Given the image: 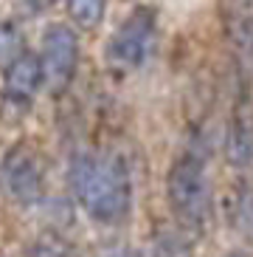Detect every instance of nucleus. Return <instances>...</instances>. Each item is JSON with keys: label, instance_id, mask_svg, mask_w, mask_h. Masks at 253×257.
Returning <instances> with one entry per match:
<instances>
[{"label": "nucleus", "instance_id": "f257e3e1", "mask_svg": "<svg viewBox=\"0 0 253 257\" xmlns=\"http://www.w3.org/2000/svg\"><path fill=\"white\" fill-rule=\"evenodd\" d=\"M74 195L98 223H121L132 212V175L118 153H84L70 170Z\"/></svg>", "mask_w": 253, "mask_h": 257}, {"label": "nucleus", "instance_id": "f03ea898", "mask_svg": "<svg viewBox=\"0 0 253 257\" xmlns=\"http://www.w3.org/2000/svg\"><path fill=\"white\" fill-rule=\"evenodd\" d=\"M166 201L183 229L206 232L211 223V181L206 161L194 153L180 156L166 175Z\"/></svg>", "mask_w": 253, "mask_h": 257}, {"label": "nucleus", "instance_id": "7ed1b4c3", "mask_svg": "<svg viewBox=\"0 0 253 257\" xmlns=\"http://www.w3.org/2000/svg\"><path fill=\"white\" fill-rule=\"evenodd\" d=\"M158 43V17L149 6H138L118 23L104 46V60L116 71L144 68Z\"/></svg>", "mask_w": 253, "mask_h": 257}, {"label": "nucleus", "instance_id": "20e7f679", "mask_svg": "<svg viewBox=\"0 0 253 257\" xmlns=\"http://www.w3.org/2000/svg\"><path fill=\"white\" fill-rule=\"evenodd\" d=\"M0 181L6 195L14 201L17 206L28 209L37 206L45 195V175H42V164H40L37 153L31 150V144L17 142L12 150L3 156L0 164Z\"/></svg>", "mask_w": 253, "mask_h": 257}, {"label": "nucleus", "instance_id": "39448f33", "mask_svg": "<svg viewBox=\"0 0 253 257\" xmlns=\"http://www.w3.org/2000/svg\"><path fill=\"white\" fill-rule=\"evenodd\" d=\"M42 82L54 93L65 91L74 82V74L79 68V37L65 23H54L42 31Z\"/></svg>", "mask_w": 253, "mask_h": 257}, {"label": "nucleus", "instance_id": "423d86ee", "mask_svg": "<svg viewBox=\"0 0 253 257\" xmlns=\"http://www.w3.org/2000/svg\"><path fill=\"white\" fill-rule=\"evenodd\" d=\"M42 62H40V54L28 51V48H20V51L8 60L6 74H3V99L14 107H26L34 102V96L42 88Z\"/></svg>", "mask_w": 253, "mask_h": 257}, {"label": "nucleus", "instance_id": "0eeeda50", "mask_svg": "<svg viewBox=\"0 0 253 257\" xmlns=\"http://www.w3.org/2000/svg\"><path fill=\"white\" fill-rule=\"evenodd\" d=\"M68 17L82 29H96L107 12V0H65Z\"/></svg>", "mask_w": 253, "mask_h": 257}, {"label": "nucleus", "instance_id": "6e6552de", "mask_svg": "<svg viewBox=\"0 0 253 257\" xmlns=\"http://www.w3.org/2000/svg\"><path fill=\"white\" fill-rule=\"evenodd\" d=\"M28 257H79V251L56 232H45L40 234L34 246L28 249Z\"/></svg>", "mask_w": 253, "mask_h": 257}, {"label": "nucleus", "instance_id": "1a4fd4ad", "mask_svg": "<svg viewBox=\"0 0 253 257\" xmlns=\"http://www.w3.org/2000/svg\"><path fill=\"white\" fill-rule=\"evenodd\" d=\"M152 257H192V243L180 232H164L158 234Z\"/></svg>", "mask_w": 253, "mask_h": 257}, {"label": "nucleus", "instance_id": "9d476101", "mask_svg": "<svg viewBox=\"0 0 253 257\" xmlns=\"http://www.w3.org/2000/svg\"><path fill=\"white\" fill-rule=\"evenodd\" d=\"M104 257H146V254H141V251H135V249H112Z\"/></svg>", "mask_w": 253, "mask_h": 257}, {"label": "nucleus", "instance_id": "9b49d317", "mask_svg": "<svg viewBox=\"0 0 253 257\" xmlns=\"http://www.w3.org/2000/svg\"><path fill=\"white\" fill-rule=\"evenodd\" d=\"M231 257H242V254H231Z\"/></svg>", "mask_w": 253, "mask_h": 257}]
</instances>
